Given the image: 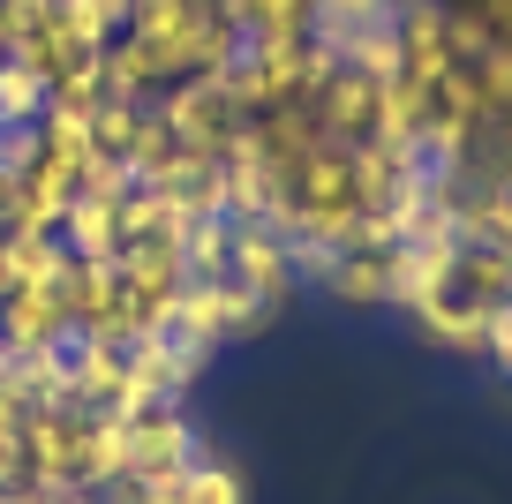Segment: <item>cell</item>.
<instances>
[{
    "instance_id": "6da1fadb",
    "label": "cell",
    "mask_w": 512,
    "mask_h": 504,
    "mask_svg": "<svg viewBox=\"0 0 512 504\" xmlns=\"http://www.w3.org/2000/svg\"><path fill=\"white\" fill-rule=\"evenodd\" d=\"M219 279H234L241 294H256L264 301V309H287L294 301V249H287V234H279V226H234V241H226V271Z\"/></svg>"
},
{
    "instance_id": "7a4b0ae2",
    "label": "cell",
    "mask_w": 512,
    "mask_h": 504,
    "mask_svg": "<svg viewBox=\"0 0 512 504\" xmlns=\"http://www.w3.org/2000/svg\"><path fill=\"white\" fill-rule=\"evenodd\" d=\"M196 459H204V444H196V429H189L181 407L136 414V422H128V474L121 482H181Z\"/></svg>"
},
{
    "instance_id": "3957f363",
    "label": "cell",
    "mask_w": 512,
    "mask_h": 504,
    "mask_svg": "<svg viewBox=\"0 0 512 504\" xmlns=\"http://www.w3.org/2000/svg\"><path fill=\"white\" fill-rule=\"evenodd\" d=\"M61 331H68V309H61V294H53V286H23V294L0 301V347H8V362L46 354Z\"/></svg>"
},
{
    "instance_id": "277c9868",
    "label": "cell",
    "mask_w": 512,
    "mask_h": 504,
    "mask_svg": "<svg viewBox=\"0 0 512 504\" xmlns=\"http://www.w3.org/2000/svg\"><path fill=\"white\" fill-rule=\"evenodd\" d=\"M46 106H53L46 76H38L31 61H16V53H0V136H8V128H38Z\"/></svg>"
},
{
    "instance_id": "5b68a950",
    "label": "cell",
    "mask_w": 512,
    "mask_h": 504,
    "mask_svg": "<svg viewBox=\"0 0 512 504\" xmlns=\"http://www.w3.org/2000/svg\"><path fill=\"white\" fill-rule=\"evenodd\" d=\"M53 16H61V31H68V38H83V46L106 53L113 38L136 23V0H53Z\"/></svg>"
},
{
    "instance_id": "8992f818",
    "label": "cell",
    "mask_w": 512,
    "mask_h": 504,
    "mask_svg": "<svg viewBox=\"0 0 512 504\" xmlns=\"http://www.w3.org/2000/svg\"><path fill=\"white\" fill-rule=\"evenodd\" d=\"M415 324L430 331L437 347H452V354H482V331H490V309H475V301L445 294V301H430V309H415Z\"/></svg>"
},
{
    "instance_id": "52a82bcc",
    "label": "cell",
    "mask_w": 512,
    "mask_h": 504,
    "mask_svg": "<svg viewBox=\"0 0 512 504\" xmlns=\"http://www.w3.org/2000/svg\"><path fill=\"white\" fill-rule=\"evenodd\" d=\"M181 497L189 504H249V482H241V467L234 459H196L189 474H181Z\"/></svg>"
},
{
    "instance_id": "ba28073f",
    "label": "cell",
    "mask_w": 512,
    "mask_h": 504,
    "mask_svg": "<svg viewBox=\"0 0 512 504\" xmlns=\"http://www.w3.org/2000/svg\"><path fill=\"white\" fill-rule=\"evenodd\" d=\"M482 354H490V362H497V369L512 377V294H505V301L490 309V331H482Z\"/></svg>"
},
{
    "instance_id": "9c48e42d",
    "label": "cell",
    "mask_w": 512,
    "mask_h": 504,
    "mask_svg": "<svg viewBox=\"0 0 512 504\" xmlns=\"http://www.w3.org/2000/svg\"><path fill=\"white\" fill-rule=\"evenodd\" d=\"M23 8H53V0H23Z\"/></svg>"
}]
</instances>
